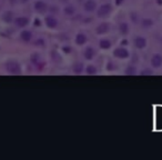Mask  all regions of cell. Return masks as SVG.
I'll return each instance as SVG.
<instances>
[{
	"instance_id": "obj_18",
	"label": "cell",
	"mask_w": 162,
	"mask_h": 160,
	"mask_svg": "<svg viewBox=\"0 0 162 160\" xmlns=\"http://www.w3.org/2000/svg\"><path fill=\"white\" fill-rule=\"evenodd\" d=\"M85 72H87V75H90V76H93V75H97V67H94L93 65H89V66H87L85 68Z\"/></svg>"
},
{
	"instance_id": "obj_20",
	"label": "cell",
	"mask_w": 162,
	"mask_h": 160,
	"mask_svg": "<svg viewBox=\"0 0 162 160\" xmlns=\"http://www.w3.org/2000/svg\"><path fill=\"white\" fill-rule=\"evenodd\" d=\"M119 30H120V32H121L122 34H127L129 32V27H128V25H127L126 22H122V23H120Z\"/></svg>"
},
{
	"instance_id": "obj_17",
	"label": "cell",
	"mask_w": 162,
	"mask_h": 160,
	"mask_svg": "<svg viewBox=\"0 0 162 160\" xmlns=\"http://www.w3.org/2000/svg\"><path fill=\"white\" fill-rule=\"evenodd\" d=\"M63 12L64 15H67V16H73L74 15V12H76V9H74V7L73 6H66L63 8Z\"/></svg>"
},
{
	"instance_id": "obj_11",
	"label": "cell",
	"mask_w": 162,
	"mask_h": 160,
	"mask_svg": "<svg viewBox=\"0 0 162 160\" xmlns=\"http://www.w3.org/2000/svg\"><path fill=\"white\" fill-rule=\"evenodd\" d=\"M76 43L79 45V46H82V45H85L87 41H88V37L85 36V34H78L76 36Z\"/></svg>"
},
{
	"instance_id": "obj_9",
	"label": "cell",
	"mask_w": 162,
	"mask_h": 160,
	"mask_svg": "<svg viewBox=\"0 0 162 160\" xmlns=\"http://www.w3.org/2000/svg\"><path fill=\"white\" fill-rule=\"evenodd\" d=\"M34 9H36V11H38V12L42 13L45 12L46 10H47V4H45L43 1H41V0H38V1H36L34 4Z\"/></svg>"
},
{
	"instance_id": "obj_8",
	"label": "cell",
	"mask_w": 162,
	"mask_h": 160,
	"mask_svg": "<svg viewBox=\"0 0 162 160\" xmlns=\"http://www.w3.org/2000/svg\"><path fill=\"white\" fill-rule=\"evenodd\" d=\"M109 31V23L107 22H102L96 28V32L98 34H104Z\"/></svg>"
},
{
	"instance_id": "obj_16",
	"label": "cell",
	"mask_w": 162,
	"mask_h": 160,
	"mask_svg": "<svg viewBox=\"0 0 162 160\" xmlns=\"http://www.w3.org/2000/svg\"><path fill=\"white\" fill-rule=\"evenodd\" d=\"M99 47L101 48V49H109L111 48V42L110 40H108V39H101L100 41H99Z\"/></svg>"
},
{
	"instance_id": "obj_13",
	"label": "cell",
	"mask_w": 162,
	"mask_h": 160,
	"mask_svg": "<svg viewBox=\"0 0 162 160\" xmlns=\"http://www.w3.org/2000/svg\"><path fill=\"white\" fill-rule=\"evenodd\" d=\"M20 38H21L22 41L29 42L32 39V32L30 30H23V31H21V34H20Z\"/></svg>"
},
{
	"instance_id": "obj_29",
	"label": "cell",
	"mask_w": 162,
	"mask_h": 160,
	"mask_svg": "<svg viewBox=\"0 0 162 160\" xmlns=\"http://www.w3.org/2000/svg\"><path fill=\"white\" fill-rule=\"evenodd\" d=\"M145 72H142V73H141V75H150V73H151V72H149V70H144Z\"/></svg>"
},
{
	"instance_id": "obj_30",
	"label": "cell",
	"mask_w": 162,
	"mask_h": 160,
	"mask_svg": "<svg viewBox=\"0 0 162 160\" xmlns=\"http://www.w3.org/2000/svg\"><path fill=\"white\" fill-rule=\"evenodd\" d=\"M158 4H162V0H158Z\"/></svg>"
},
{
	"instance_id": "obj_6",
	"label": "cell",
	"mask_w": 162,
	"mask_h": 160,
	"mask_svg": "<svg viewBox=\"0 0 162 160\" xmlns=\"http://www.w3.org/2000/svg\"><path fill=\"white\" fill-rule=\"evenodd\" d=\"M45 23L47 25V27L53 29V28H55V27L58 26V20H57L53 16L50 15V16H47V17L45 18Z\"/></svg>"
},
{
	"instance_id": "obj_22",
	"label": "cell",
	"mask_w": 162,
	"mask_h": 160,
	"mask_svg": "<svg viewBox=\"0 0 162 160\" xmlns=\"http://www.w3.org/2000/svg\"><path fill=\"white\" fill-rule=\"evenodd\" d=\"M45 43H46V42H45V40H43V39H37V40H36V41H34V45H36V46H39V47H45Z\"/></svg>"
},
{
	"instance_id": "obj_14",
	"label": "cell",
	"mask_w": 162,
	"mask_h": 160,
	"mask_svg": "<svg viewBox=\"0 0 162 160\" xmlns=\"http://www.w3.org/2000/svg\"><path fill=\"white\" fill-rule=\"evenodd\" d=\"M134 46L136 48H139V49H142V48H144L147 46V40L143 37H136L134 39Z\"/></svg>"
},
{
	"instance_id": "obj_21",
	"label": "cell",
	"mask_w": 162,
	"mask_h": 160,
	"mask_svg": "<svg viewBox=\"0 0 162 160\" xmlns=\"http://www.w3.org/2000/svg\"><path fill=\"white\" fill-rule=\"evenodd\" d=\"M152 25H153V21L151 20V19H143L142 20V27L143 28H149Z\"/></svg>"
},
{
	"instance_id": "obj_3",
	"label": "cell",
	"mask_w": 162,
	"mask_h": 160,
	"mask_svg": "<svg viewBox=\"0 0 162 160\" xmlns=\"http://www.w3.org/2000/svg\"><path fill=\"white\" fill-rule=\"evenodd\" d=\"M30 59H31L32 65H34L37 69H39V70H41V69L45 67V65H46L45 61L41 60V58H40V56H39L38 54H34V55L30 57Z\"/></svg>"
},
{
	"instance_id": "obj_31",
	"label": "cell",
	"mask_w": 162,
	"mask_h": 160,
	"mask_svg": "<svg viewBox=\"0 0 162 160\" xmlns=\"http://www.w3.org/2000/svg\"><path fill=\"white\" fill-rule=\"evenodd\" d=\"M22 2H28V1H29V0H21Z\"/></svg>"
},
{
	"instance_id": "obj_4",
	"label": "cell",
	"mask_w": 162,
	"mask_h": 160,
	"mask_svg": "<svg viewBox=\"0 0 162 160\" xmlns=\"http://www.w3.org/2000/svg\"><path fill=\"white\" fill-rule=\"evenodd\" d=\"M113 55H115V57L119 58V59H126V58L129 57V51L127 50V49L122 48V47H119V48L115 49Z\"/></svg>"
},
{
	"instance_id": "obj_28",
	"label": "cell",
	"mask_w": 162,
	"mask_h": 160,
	"mask_svg": "<svg viewBox=\"0 0 162 160\" xmlns=\"http://www.w3.org/2000/svg\"><path fill=\"white\" fill-rule=\"evenodd\" d=\"M127 43H128V40H126V39H124V40H122V41H121V45H122V46H126Z\"/></svg>"
},
{
	"instance_id": "obj_25",
	"label": "cell",
	"mask_w": 162,
	"mask_h": 160,
	"mask_svg": "<svg viewBox=\"0 0 162 160\" xmlns=\"http://www.w3.org/2000/svg\"><path fill=\"white\" fill-rule=\"evenodd\" d=\"M34 27H40V26H41V21L39 20V19H34Z\"/></svg>"
},
{
	"instance_id": "obj_19",
	"label": "cell",
	"mask_w": 162,
	"mask_h": 160,
	"mask_svg": "<svg viewBox=\"0 0 162 160\" xmlns=\"http://www.w3.org/2000/svg\"><path fill=\"white\" fill-rule=\"evenodd\" d=\"M73 72L76 73V75H80L81 72L83 71V65L81 62H77L74 63V66H73Z\"/></svg>"
},
{
	"instance_id": "obj_1",
	"label": "cell",
	"mask_w": 162,
	"mask_h": 160,
	"mask_svg": "<svg viewBox=\"0 0 162 160\" xmlns=\"http://www.w3.org/2000/svg\"><path fill=\"white\" fill-rule=\"evenodd\" d=\"M4 67H6V70L11 75H20L21 73V67L17 61H12V60L8 61V62H6Z\"/></svg>"
},
{
	"instance_id": "obj_23",
	"label": "cell",
	"mask_w": 162,
	"mask_h": 160,
	"mask_svg": "<svg viewBox=\"0 0 162 160\" xmlns=\"http://www.w3.org/2000/svg\"><path fill=\"white\" fill-rule=\"evenodd\" d=\"M136 73V69L133 67H129L127 68V70H126V75H134Z\"/></svg>"
},
{
	"instance_id": "obj_5",
	"label": "cell",
	"mask_w": 162,
	"mask_h": 160,
	"mask_svg": "<svg viewBox=\"0 0 162 160\" xmlns=\"http://www.w3.org/2000/svg\"><path fill=\"white\" fill-rule=\"evenodd\" d=\"M15 25L17 26L18 28H23V27H27L28 23H29V18L25 17V16H21V17H17L15 18Z\"/></svg>"
},
{
	"instance_id": "obj_24",
	"label": "cell",
	"mask_w": 162,
	"mask_h": 160,
	"mask_svg": "<svg viewBox=\"0 0 162 160\" xmlns=\"http://www.w3.org/2000/svg\"><path fill=\"white\" fill-rule=\"evenodd\" d=\"M130 17H131V20H132L133 22H138V15H136V12L130 13Z\"/></svg>"
},
{
	"instance_id": "obj_10",
	"label": "cell",
	"mask_w": 162,
	"mask_h": 160,
	"mask_svg": "<svg viewBox=\"0 0 162 160\" xmlns=\"http://www.w3.org/2000/svg\"><path fill=\"white\" fill-rule=\"evenodd\" d=\"M83 56L87 60H91L93 59V57L96 56V50H94L92 47H87L85 49V52H83Z\"/></svg>"
},
{
	"instance_id": "obj_26",
	"label": "cell",
	"mask_w": 162,
	"mask_h": 160,
	"mask_svg": "<svg viewBox=\"0 0 162 160\" xmlns=\"http://www.w3.org/2000/svg\"><path fill=\"white\" fill-rule=\"evenodd\" d=\"M63 51L66 52V54H69V52L71 51V48H70V47H64V48H63Z\"/></svg>"
},
{
	"instance_id": "obj_27",
	"label": "cell",
	"mask_w": 162,
	"mask_h": 160,
	"mask_svg": "<svg viewBox=\"0 0 162 160\" xmlns=\"http://www.w3.org/2000/svg\"><path fill=\"white\" fill-rule=\"evenodd\" d=\"M123 1L124 0H115V4H117V6H120V4H123Z\"/></svg>"
},
{
	"instance_id": "obj_15",
	"label": "cell",
	"mask_w": 162,
	"mask_h": 160,
	"mask_svg": "<svg viewBox=\"0 0 162 160\" xmlns=\"http://www.w3.org/2000/svg\"><path fill=\"white\" fill-rule=\"evenodd\" d=\"M151 65L154 68H159L162 65V57L160 55H154L151 59Z\"/></svg>"
},
{
	"instance_id": "obj_7",
	"label": "cell",
	"mask_w": 162,
	"mask_h": 160,
	"mask_svg": "<svg viewBox=\"0 0 162 160\" xmlns=\"http://www.w3.org/2000/svg\"><path fill=\"white\" fill-rule=\"evenodd\" d=\"M97 8V4L94 0H87L85 4H83V9L88 12H92Z\"/></svg>"
},
{
	"instance_id": "obj_12",
	"label": "cell",
	"mask_w": 162,
	"mask_h": 160,
	"mask_svg": "<svg viewBox=\"0 0 162 160\" xmlns=\"http://www.w3.org/2000/svg\"><path fill=\"white\" fill-rule=\"evenodd\" d=\"M13 12L11 10H7V11H4V15H2V20L4 22H7V23H10V22H12L15 19H13Z\"/></svg>"
},
{
	"instance_id": "obj_2",
	"label": "cell",
	"mask_w": 162,
	"mask_h": 160,
	"mask_svg": "<svg viewBox=\"0 0 162 160\" xmlns=\"http://www.w3.org/2000/svg\"><path fill=\"white\" fill-rule=\"evenodd\" d=\"M111 10H112V6L110 4H103L97 10V16L98 17H106L111 12Z\"/></svg>"
}]
</instances>
